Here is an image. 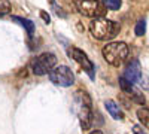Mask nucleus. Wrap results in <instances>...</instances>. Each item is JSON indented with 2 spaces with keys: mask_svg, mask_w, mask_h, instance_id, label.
<instances>
[{
  "mask_svg": "<svg viewBox=\"0 0 149 134\" xmlns=\"http://www.w3.org/2000/svg\"><path fill=\"white\" fill-rule=\"evenodd\" d=\"M119 30V26L116 22L106 19V18H95L90 24V31L93 34V37L98 40H107L112 39L113 36H116Z\"/></svg>",
  "mask_w": 149,
  "mask_h": 134,
  "instance_id": "f257e3e1",
  "label": "nucleus"
},
{
  "mask_svg": "<svg viewBox=\"0 0 149 134\" xmlns=\"http://www.w3.org/2000/svg\"><path fill=\"white\" fill-rule=\"evenodd\" d=\"M128 52H130V49H128L127 43H124V42H112V43H107L106 46H103L104 60L110 66H115V67L122 64V61L128 57Z\"/></svg>",
  "mask_w": 149,
  "mask_h": 134,
  "instance_id": "f03ea898",
  "label": "nucleus"
},
{
  "mask_svg": "<svg viewBox=\"0 0 149 134\" xmlns=\"http://www.w3.org/2000/svg\"><path fill=\"white\" fill-rule=\"evenodd\" d=\"M76 103H78V113L82 130H88L93 124V110H91V99L85 91L76 92Z\"/></svg>",
  "mask_w": 149,
  "mask_h": 134,
  "instance_id": "7ed1b4c3",
  "label": "nucleus"
},
{
  "mask_svg": "<svg viewBox=\"0 0 149 134\" xmlns=\"http://www.w3.org/2000/svg\"><path fill=\"white\" fill-rule=\"evenodd\" d=\"M57 63V57L52 52H43L31 61V70L36 76H43L49 73Z\"/></svg>",
  "mask_w": 149,
  "mask_h": 134,
  "instance_id": "20e7f679",
  "label": "nucleus"
},
{
  "mask_svg": "<svg viewBox=\"0 0 149 134\" xmlns=\"http://www.w3.org/2000/svg\"><path fill=\"white\" fill-rule=\"evenodd\" d=\"M76 9L79 14L88 18H103L104 6L100 0H76Z\"/></svg>",
  "mask_w": 149,
  "mask_h": 134,
  "instance_id": "39448f33",
  "label": "nucleus"
},
{
  "mask_svg": "<svg viewBox=\"0 0 149 134\" xmlns=\"http://www.w3.org/2000/svg\"><path fill=\"white\" fill-rule=\"evenodd\" d=\"M48 76L51 79V82H54L55 85H60V87H72L74 83V75L70 70V67H67V66L54 67L48 73Z\"/></svg>",
  "mask_w": 149,
  "mask_h": 134,
  "instance_id": "423d86ee",
  "label": "nucleus"
},
{
  "mask_svg": "<svg viewBox=\"0 0 149 134\" xmlns=\"http://www.w3.org/2000/svg\"><path fill=\"white\" fill-rule=\"evenodd\" d=\"M69 54H70V57L74 60V61H76L86 73H88L90 78H94V64H93V61L88 58V55H86L82 49H79V48H76V46H72Z\"/></svg>",
  "mask_w": 149,
  "mask_h": 134,
  "instance_id": "0eeeda50",
  "label": "nucleus"
},
{
  "mask_svg": "<svg viewBox=\"0 0 149 134\" xmlns=\"http://www.w3.org/2000/svg\"><path fill=\"white\" fill-rule=\"evenodd\" d=\"M122 78L127 79L130 83L140 82V79H142V69H140V63L137 61V60H131V61L127 64Z\"/></svg>",
  "mask_w": 149,
  "mask_h": 134,
  "instance_id": "6e6552de",
  "label": "nucleus"
},
{
  "mask_svg": "<svg viewBox=\"0 0 149 134\" xmlns=\"http://www.w3.org/2000/svg\"><path fill=\"white\" fill-rule=\"evenodd\" d=\"M119 87H121V90L124 91V94L130 95L136 103H139V104H145V95H143L139 90H136V88L133 87V83H130L127 79H124L122 76L119 78Z\"/></svg>",
  "mask_w": 149,
  "mask_h": 134,
  "instance_id": "1a4fd4ad",
  "label": "nucleus"
},
{
  "mask_svg": "<svg viewBox=\"0 0 149 134\" xmlns=\"http://www.w3.org/2000/svg\"><path fill=\"white\" fill-rule=\"evenodd\" d=\"M104 107H106V110L109 112V115L113 118V119H119V121L124 119V113H122V110H121V107H119L113 100H107V101L104 103Z\"/></svg>",
  "mask_w": 149,
  "mask_h": 134,
  "instance_id": "9d476101",
  "label": "nucleus"
},
{
  "mask_svg": "<svg viewBox=\"0 0 149 134\" xmlns=\"http://www.w3.org/2000/svg\"><path fill=\"white\" fill-rule=\"evenodd\" d=\"M12 21H15V22L19 24V26H22L27 30L29 37H33V34H34V22L33 21H30L27 18H21V17H12Z\"/></svg>",
  "mask_w": 149,
  "mask_h": 134,
  "instance_id": "9b49d317",
  "label": "nucleus"
},
{
  "mask_svg": "<svg viewBox=\"0 0 149 134\" xmlns=\"http://www.w3.org/2000/svg\"><path fill=\"white\" fill-rule=\"evenodd\" d=\"M137 118L142 122V125H145L149 130V109H145V107L139 109L137 110Z\"/></svg>",
  "mask_w": 149,
  "mask_h": 134,
  "instance_id": "f8f14e48",
  "label": "nucleus"
},
{
  "mask_svg": "<svg viewBox=\"0 0 149 134\" xmlns=\"http://www.w3.org/2000/svg\"><path fill=\"white\" fill-rule=\"evenodd\" d=\"M102 5L104 6V9L109 10H118L122 5L121 0H102Z\"/></svg>",
  "mask_w": 149,
  "mask_h": 134,
  "instance_id": "ddd939ff",
  "label": "nucleus"
},
{
  "mask_svg": "<svg viewBox=\"0 0 149 134\" xmlns=\"http://www.w3.org/2000/svg\"><path fill=\"white\" fill-rule=\"evenodd\" d=\"M134 33H136V36H139V37L146 33V21L145 19L137 21V24H136V27H134Z\"/></svg>",
  "mask_w": 149,
  "mask_h": 134,
  "instance_id": "4468645a",
  "label": "nucleus"
},
{
  "mask_svg": "<svg viewBox=\"0 0 149 134\" xmlns=\"http://www.w3.org/2000/svg\"><path fill=\"white\" fill-rule=\"evenodd\" d=\"M12 9V5L9 0H0V17L8 15Z\"/></svg>",
  "mask_w": 149,
  "mask_h": 134,
  "instance_id": "2eb2a0df",
  "label": "nucleus"
},
{
  "mask_svg": "<svg viewBox=\"0 0 149 134\" xmlns=\"http://www.w3.org/2000/svg\"><path fill=\"white\" fill-rule=\"evenodd\" d=\"M40 17H42V19H43L46 24H49V22H51V17H49V15L46 14V12H43V10H42V12H40Z\"/></svg>",
  "mask_w": 149,
  "mask_h": 134,
  "instance_id": "dca6fc26",
  "label": "nucleus"
},
{
  "mask_svg": "<svg viewBox=\"0 0 149 134\" xmlns=\"http://www.w3.org/2000/svg\"><path fill=\"white\" fill-rule=\"evenodd\" d=\"M134 134H145V133H142L139 127H134Z\"/></svg>",
  "mask_w": 149,
  "mask_h": 134,
  "instance_id": "f3484780",
  "label": "nucleus"
},
{
  "mask_svg": "<svg viewBox=\"0 0 149 134\" xmlns=\"http://www.w3.org/2000/svg\"><path fill=\"white\" fill-rule=\"evenodd\" d=\"M90 134H103V133H102V131H98V130H95V131H91Z\"/></svg>",
  "mask_w": 149,
  "mask_h": 134,
  "instance_id": "a211bd4d",
  "label": "nucleus"
},
{
  "mask_svg": "<svg viewBox=\"0 0 149 134\" xmlns=\"http://www.w3.org/2000/svg\"><path fill=\"white\" fill-rule=\"evenodd\" d=\"M49 2H51V3H54V0H49Z\"/></svg>",
  "mask_w": 149,
  "mask_h": 134,
  "instance_id": "6ab92c4d",
  "label": "nucleus"
}]
</instances>
